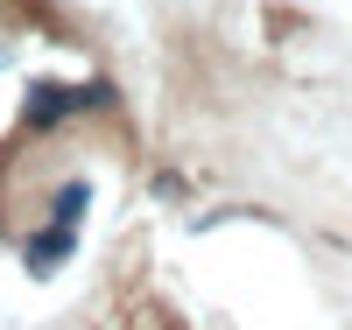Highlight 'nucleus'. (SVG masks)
<instances>
[{
  "label": "nucleus",
  "mask_w": 352,
  "mask_h": 330,
  "mask_svg": "<svg viewBox=\"0 0 352 330\" xmlns=\"http://www.w3.org/2000/svg\"><path fill=\"white\" fill-rule=\"evenodd\" d=\"M78 106V92H64V84H36V92H28V134H43V127H56V119H64Z\"/></svg>",
  "instance_id": "obj_1"
},
{
  "label": "nucleus",
  "mask_w": 352,
  "mask_h": 330,
  "mask_svg": "<svg viewBox=\"0 0 352 330\" xmlns=\"http://www.w3.org/2000/svg\"><path fill=\"white\" fill-rule=\"evenodd\" d=\"M56 260H71V225L64 218H50V232L28 239V267H36V274H50Z\"/></svg>",
  "instance_id": "obj_2"
}]
</instances>
